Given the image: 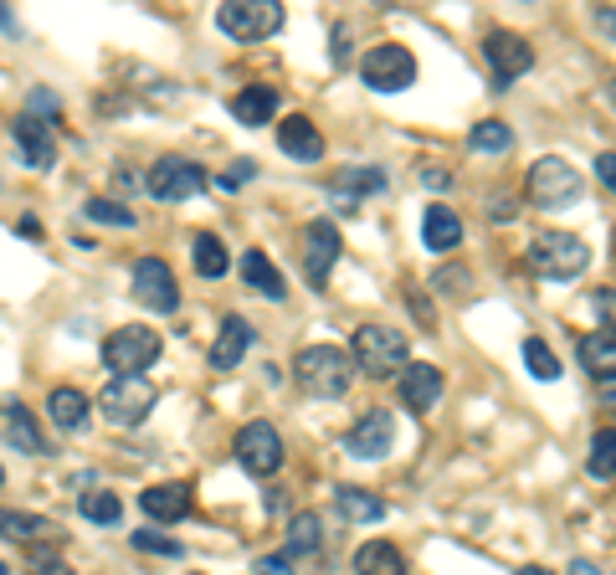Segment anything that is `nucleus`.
Masks as SVG:
<instances>
[{"label": "nucleus", "mask_w": 616, "mask_h": 575, "mask_svg": "<svg viewBox=\"0 0 616 575\" xmlns=\"http://www.w3.org/2000/svg\"><path fill=\"white\" fill-rule=\"evenodd\" d=\"M339 232H334V221H314L309 226V237H303V278L314 288L329 283V272L339 268Z\"/></svg>", "instance_id": "nucleus-14"}, {"label": "nucleus", "mask_w": 616, "mask_h": 575, "mask_svg": "<svg viewBox=\"0 0 616 575\" xmlns=\"http://www.w3.org/2000/svg\"><path fill=\"white\" fill-rule=\"evenodd\" d=\"M467 144H473V150H484V154H503L509 144H514V129H509L503 119H484V124H473Z\"/></svg>", "instance_id": "nucleus-31"}, {"label": "nucleus", "mask_w": 616, "mask_h": 575, "mask_svg": "<svg viewBox=\"0 0 616 575\" xmlns=\"http://www.w3.org/2000/svg\"><path fill=\"white\" fill-rule=\"evenodd\" d=\"M252 175H257V165H252V160H236L232 175H226V169L217 175V190H236V186H247Z\"/></svg>", "instance_id": "nucleus-40"}, {"label": "nucleus", "mask_w": 616, "mask_h": 575, "mask_svg": "<svg viewBox=\"0 0 616 575\" xmlns=\"http://www.w3.org/2000/svg\"><path fill=\"white\" fill-rule=\"evenodd\" d=\"M514 575H550V571H545V565H519Z\"/></svg>", "instance_id": "nucleus-50"}, {"label": "nucleus", "mask_w": 616, "mask_h": 575, "mask_svg": "<svg viewBox=\"0 0 616 575\" xmlns=\"http://www.w3.org/2000/svg\"><path fill=\"white\" fill-rule=\"evenodd\" d=\"M11 134H16V150L21 160L32 169H51V160H57V139H51V129L42 119H32V114H21L16 124H11Z\"/></svg>", "instance_id": "nucleus-17"}, {"label": "nucleus", "mask_w": 616, "mask_h": 575, "mask_svg": "<svg viewBox=\"0 0 616 575\" xmlns=\"http://www.w3.org/2000/svg\"><path fill=\"white\" fill-rule=\"evenodd\" d=\"M530 201L539 206V211L576 206V201H581V169H570L566 160H555V154L534 160V169H530Z\"/></svg>", "instance_id": "nucleus-7"}, {"label": "nucleus", "mask_w": 616, "mask_h": 575, "mask_svg": "<svg viewBox=\"0 0 616 575\" xmlns=\"http://www.w3.org/2000/svg\"><path fill=\"white\" fill-rule=\"evenodd\" d=\"M88 396L78 386H57L47 396V416H51V426H57V432H83L88 426Z\"/></svg>", "instance_id": "nucleus-21"}, {"label": "nucleus", "mask_w": 616, "mask_h": 575, "mask_svg": "<svg viewBox=\"0 0 616 575\" xmlns=\"http://www.w3.org/2000/svg\"><path fill=\"white\" fill-rule=\"evenodd\" d=\"M252 324L242 319V314H232V319L221 324V335H217V344H211V371H236V365H242V355H247L252 350Z\"/></svg>", "instance_id": "nucleus-19"}, {"label": "nucleus", "mask_w": 616, "mask_h": 575, "mask_svg": "<svg viewBox=\"0 0 616 575\" xmlns=\"http://www.w3.org/2000/svg\"><path fill=\"white\" fill-rule=\"evenodd\" d=\"M133 550H150V555H165V560L185 555V544H175L170 535H160V529H139V535H133Z\"/></svg>", "instance_id": "nucleus-38"}, {"label": "nucleus", "mask_w": 616, "mask_h": 575, "mask_svg": "<svg viewBox=\"0 0 616 575\" xmlns=\"http://www.w3.org/2000/svg\"><path fill=\"white\" fill-rule=\"evenodd\" d=\"M591 253H585L581 237H570V232H545V237L530 242V268L539 278H550V283H570V278H581Z\"/></svg>", "instance_id": "nucleus-4"}, {"label": "nucleus", "mask_w": 616, "mask_h": 575, "mask_svg": "<svg viewBox=\"0 0 616 575\" xmlns=\"http://www.w3.org/2000/svg\"><path fill=\"white\" fill-rule=\"evenodd\" d=\"M585 468H591V478H616V426L591 437V462Z\"/></svg>", "instance_id": "nucleus-35"}, {"label": "nucleus", "mask_w": 616, "mask_h": 575, "mask_svg": "<svg viewBox=\"0 0 616 575\" xmlns=\"http://www.w3.org/2000/svg\"><path fill=\"white\" fill-rule=\"evenodd\" d=\"M484 57H488V68H493V87H499V93H509L514 78H524V72L534 68V47L514 32H488Z\"/></svg>", "instance_id": "nucleus-11"}, {"label": "nucleus", "mask_w": 616, "mask_h": 575, "mask_svg": "<svg viewBox=\"0 0 616 575\" xmlns=\"http://www.w3.org/2000/svg\"><path fill=\"white\" fill-rule=\"evenodd\" d=\"M421 186H427V190H448V186H452V175H448L442 165H427V169H421Z\"/></svg>", "instance_id": "nucleus-45"}, {"label": "nucleus", "mask_w": 616, "mask_h": 575, "mask_svg": "<svg viewBox=\"0 0 616 575\" xmlns=\"http://www.w3.org/2000/svg\"><path fill=\"white\" fill-rule=\"evenodd\" d=\"M88 221H108V226H124V232H133L139 226V216H133L129 206H118V201H88Z\"/></svg>", "instance_id": "nucleus-37"}, {"label": "nucleus", "mask_w": 616, "mask_h": 575, "mask_svg": "<svg viewBox=\"0 0 616 575\" xmlns=\"http://www.w3.org/2000/svg\"><path fill=\"white\" fill-rule=\"evenodd\" d=\"M0 432H5V442L21 447V453H47V437L36 432L32 411L16 407V401H5V407H0Z\"/></svg>", "instance_id": "nucleus-23"}, {"label": "nucleus", "mask_w": 616, "mask_h": 575, "mask_svg": "<svg viewBox=\"0 0 616 575\" xmlns=\"http://www.w3.org/2000/svg\"><path fill=\"white\" fill-rule=\"evenodd\" d=\"M293 375H299V386L309 390V396H318V401H334V396H345V390L355 386V360L345 355V350H334V344H309V350H299V360H293Z\"/></svg>", "instance_id": "nucleus-2"}, {"label": "nucleus", "mask_w": 616, "mask_h": 575, "mask_svg": "<svg viewBox=\"0 0 616 575\" xmlns=\"http://www.w3.org/2000/svg\"><path fill=\"white\" fill-rule=\"evenodd\" d=\"M355 371L370 375V380H391L411 365V339L400 329H385V324H360L355 329Z\"/></svg>", "instance_id": "nucleus-1"}, {"label": "nucleus", "mask_w": 616, "mask_h": 575, "mask_svg": "<svg viewBox=\"0 0 616 575\" xmlns=\"http://www.w3.org/2000/svg\"><path fill=\"white\" fill-rule=\"evenodd\" d=\"M190 247H196V272L200 278H226V247H221V237L200 232Z\"/></svg>", "instance_id": "nucleus-32"}, {"label": "nucleus", "mask_w": 616, "mask_h": 575, "mask_svg": "<svg viewBox=\"0 0 616 575\" xmlns=\"http://www.w3.org/2000/svg\"><path fill=\"white\" fill-rule=\"evenodd\" d=\"M334 504H339V514H345L350 525H381V519H385L381 498H375V493H365V489H350V483L334 493Z\"/></svg>", "instance_id": "nucleus-27"}, {"label": "nucleus", "mask_w": 616, "mask_h": 575, "mask_svg": "<svg viewBox=\"0 0 616 575\" xmlns=\"http://www.w3.org/2000/svg\"><path fill=\"white\" fill-rule=\"evenodd\" d=\"M514 211H519V206L509 201V196H493V221H509Z\"/></svg>", "instance_id": "nucleus-46"}, {"label": "nucleus", "mask_w": 616, "mask_h": 575, "mask_svg": "<svg viewBox=\"0 0 616 575\" xmlns=\"http://www.w3.org/2000/svg\"><path fill=\"white\" fill-rule=\"evenodd\" d=\"M26 575H72L67 571V560H62V550L51 540H36L32 550H26Z\"/></svg>", "instance_id": "nucleus-36"}, {"label": "nucleus", "mask_w": 616, "mask_h": 575, "mask_svg": "<svg viewBox=\"0 0 616 575\" xmlns=\"http://www.w3.org/2000/svg\"><path fill=\"white\" fill-rule=\"evenodd\" d=\"M257 575H293V560L288 555H263L257 560Z\"/></svg>", "instance_id": "nucleus-42"}, {"label": "nucleus", "mask_w": 616, "mask_h": 575, "mask_svg": "<svg viewBox=\"0 0 616 575\" xmlns=\"http://www.w3.org/2000/svg\"><path fill=\"white\" fill-rule=\"evenodd\" d=\"M0 483H5V473H0Z\"/></svg>", "instance_id": "nucleus-53"}, {"label": "nucleus", "mask_w": 616, "mask_h": 575, "mask_svg": "<svg viewBox=\"0 0 616 575\" xmlns=\"http://www.w3.org/2000/svg\"><path fill=\"white\" fill-rule=\"evenodd\" d=\"M78 514H83L88 525H118V514H124V498L118 493H108V489H88L83 498H78Z\"/></svg>", "instance_id": "nucleus-30"}, {"label": "nucleus", "mask_w": 616, "mask_h": 575, "mask_svg": "<svg viewBox=\"0 0 616 575\" xmlns=\"http://www.w3.org/2000/svg\"><path fill=\"white\" fill-rule=\"evenodd\" d=\"M160 360V335H154L150 324H124L114 335L103 339V365L114 371V380L124 375H144Z\"/></svg>", "instance_id": "nucleus-3"}, {"label": "nucleus", "mask_w": 616, "mask_h": 575, "mask_svg": "<svg viewBox=\"0 0 616 575\" xmlns=\"http://www.w3.org/2000/svg\"><path fill=\"white\" fill-rule=\"evenodd\" d=\"M242 278H247L252 293H263V298H272V304H283L288 298V283H283V272L267 262V253H242Z\"/></svg>", "instance_id": "nucleus-22"}, {"label": "nucleus", "mask_w": 616, "mask_h": 575, "mask_svg": "<svg viewBox=\"0 0 616 575\" xmlns=\"http://www.w3.org/2000/svg\"><path fill=\"white\" fill-rule=\"evenodd\" d=\"M236 462L247 468L252 478H272L283 468V437L272 422H247L236 432Z\"/></svg>", "instance_id": "nucleus-10"}, {"label": "nucleus", "mask_w": 616, "mask_h": 575, "mask_svg": "<svg viewBox=\"0 0 616 575\" xmlns=\"http://www.w3.org/2000/svg\"><path fill=\"white\" fill-rule=\"evenodd\" d=\"M144 190L154 201H190V196L206 190V169L196 160H185V154H160L154 169L144 175Z\"/></svg>", "instance_id": "nucleus-8"}, {"label": "nucleus", "mask_w": 616, "mask_h": 575, "mask_svg": "<svg viewBox=\"0 0 616 575\" xmlns=\"http://www.w3.org/2000/svg\"><path fill=\"white\" fill-rule=\"evenodd\" d=\"M318 544H324V525H318V514H293L288 519V550L283 555H318Z\"/></svg>", "instance_id": "nucleus-29"}, {"label": "nucleus", "mask_w": 616, "mask_h": 575, "mask_svg": "<svg viewBox=\"0 0 616 575\" xmlns=\"http://www.w3.org/2000/svg\"><path fill=\"white\" fill-rule=\"evenodd\" d=\"M396 380H400V401L411 411H421V416H432V407L442 401V390H448V380H442L437 365H406Z\"/></svg>", "instance_id": "nucleus-15"}, {"label": "nucleus", "mask_w": 616, "mask_h": 575, "mask_svg": "<svg viewBox=\"0 0 616 575\" xmlns=\"http://www.w3.org/2000/svg\"><path fill=\"white\" fill-rule=\"evenodd\" d=\"M133 298L154 314H175L181 308V288H175V272L160 262V257H139L133 262Z\"/></svg>", "instance_id": "nucleus-12"}, {"label": "nucleus", "mask_w": 616, "mask_h": 575, "mask_svg": "<svg viewBox=\"0 0 616 575\" xmlns=\"http://www.w3.org/2000/svg\"><path fill=\"white\" fill-rule=\"evenodd\" d=\"M421 242L432 247V253H452L457 242H463V221L452 206H432L427 216H421Z\"/></svg>", "instance_id": "nucleus-24"}, {"label": "nucleus", "mask_w": 616, "mask_h": 575, "mask_svg": "<svg viewBox=\"0 0 616 575\" xmlns=\"http://www.w3.org/2000/svg\"><path fill=\"white\" fill-rule=\"evenodd\" d=\"M524 365H530L534 380H560V355L545 339H524Z\"/></svg>", "instance_id": "nucleus-33"}, {"label": "nucleus", "mask_w": 616, "mask_h": 575, "mask_svg": "<svg viewBox=\"0 0 616 575\" xmlns=\"http://www.w3.org/2000/svg\"><path fill=\"white\" fill-rule=\"evenodd\" d=\"M596 314L606 319V335L616 339V288H596Z\"/></svg>", "instance_id": "nucleus-41"}, {"label": "nucleus", "mask_w": 616, "mask_h": 575, "mask_svg": "<svg viewBox=\"0 0 616 575\" xmlns=\"http://www.w3.org/2000/svg\"><path fill=\"white\" fill-rule=\"evenodd\" d=\"M103 416L114 426H139L144 416L154 411V386L144 380V375H124V380H108L98 396Z\"/></svg>", "instance_id": "nucleus-9"}, {"label": "nucleus", "mask_w": 616, "mask_h": 575, "mask_svg": "<svg viewBox=\"0 0 616 575\" xmlns=\"http://www.w3.org/2000/svg\"><path fill=\"white\" fill-rule=\"evenodd\" d=\"M36 114H62V103L51 98L47 87H36V93H32V119H36Z\"/></svg>", "instance_id": "nucleus-44"}, {"label": "nucleus", "mask_w": 616, "mask_h": 575, "mask_svg": "<svg viewBox=\"0 0 616 575\" xmlns=\"http://www.w3.org/2000/svg\"><path fill=\"white\" fill-rule=\"evenodd\" d=\"M139 508H144V519L154 525H175L190 514V489L185 483H154V489L139 493Z\"/></svg>", "instance_id": "nucleus-18"}, {"label": "nucleus", "mask_w": 616, "mask_h": 575, "mask_svg": "<svg viewBox=\"0 0 616 575\" xmlns=\"http://www.w3.org/2000/svg\"><path fill=\"white\" fill-rule=\"evenodd\" d=\"M391 447H396V416L391 411H365L345 437V453L360 457V462H381V457H391Z\"/></svg>", "instance_id": "nucleus-13"}, {"label": "nucleus", "mask_w": 616, "mask_h": 575, "mask_svg": "<svg viewBox=\"0 0 616 575\" xmlns=\"http://www.w3.org/2000/svg\"><path fill=\"white\" fill-rule=\"evenodd\" d=\"M360 78L375 93H406V87L417 83V57H411V47H400V42L370 47L365 62H360Z\"/></svg>", "instance_id": "nucleus-6"}, {"label": "nucleus", "mask_w": 616, "mask_h": 575, "mask_svg": "<svg viewBox=\"0 0 616 575\" xmlns=\"http://www.w3.org/2000/svg\"><path fill=\"white\" fill-rule=\"evenodd\" d=\"M355 575H406V555L391 540H365L355 550Z\"/></svg>", "instance_id": "nucleus-25"}, {"label": "nucleus", "mask_w": 616, "mask_h": 575, "mask_svg": "<svg viewBox=\"0 0 616 575\" xmlns=\"http://www.w3.org/2000/svg\"><path fill=\"white\" fill-rule=\"evenodd\" d=\"M0 26H5V32H21L16 21H11V11H5V5H0Z\"/></svg>", "instance_id": "nucleus-49"}, {"label": "nucleus", "mask_w": 616, "mask_h": 575, "mask_svg": "<svg viewBox=\"0 0 616 575\" xmlns=\"http://www.w3.org/2000/svg\"><path fill=\"white\" fill-rule=\"evenodd\" d=\"M0 575H11V571H5V565H0Z\"/></svg>", "instance_id": "nucleus-52"}, {"label": "nucleus", "mask_w": 616, "mask_h": 575, "mask_svg": "<svg viewBox=\"0 0 616 575\" xmlns=\"http://www.w3.org/2000/svg\"><path fill=\"white\" fill-rule=\"evenodd\" d=\"M385 186H391V180H385V169L360 165V169H345V175H334L329 201L339 206V211H355V206H360V196H381Z\"/></svg>", "instance_id": "nucleus-16"}, {"label": "nucleus", "mask_w": 616, "mask_h": 575, "mask_svg": "<svg viewBox=\"0 0 616 575\" xmlns=\"http://www.w3.org/2000/svg\"><path fill=\"white\" fill-rule=\"evenodd\" d=\"M606 98H612V103H616V78H612V83H606Z\"/></svg>", "instance_id": "nucleus-51"}, {"label": "nucleus", "mask_w": 616, "mask_h": 575, "mask_svg": "<svg viewBox=\"0 0 616 575\" xmlns=\"http://www.w3.org/2000/svg\"><path fill=\"white\" fill-rule=\"evenodd\" d=\"M278 150L299 165H318L324 160V134H318L309 119H283L278 124Z\"/></svg>", "instance_id": "nucleus-20"}, {"label": "nucleus", "mask_w": 616, "mask_h": 575, "mask_svg": "<svg viewBox=\"0 0 616 575\" xmlns=\"http://www.w3.org/2000/svg\"><path fill=\"white\" fill-rule=\"evenodd\" d=\"M32 535H51V525L47 519H36V514L0 508V540H32Z\"/></svg>", "instance_id": "nucleus-34"}, {"label": "nucleus", "mask_w": 616, "mask_h": 575, "mask_svg": "<svg viewBox=\"0 0 616 575\" xmlns=\"http://www.w3.org/2000/svg\"><path fill=\"white\" fill-rule=\"evenodd\" d=\"M217 26L232 42H267L283 26V5L278 0H226L217 11Z\"/></svg>", "instance_id": "nucleus-5"}, {"label": "nucleus", "mask_w": 616, "mask_h": 575, "mask_svg": "<svg viewBox=\"0 0 616 575\" xmlns=\"http://www.w3.org/2000/svg\"><path fill=\"white\" fill-rule=\"evenodd\" d=\"M432 288H437V293H448V298H463L467 288H473V272H467V268H442L432 278Z\"/></svg>", "instance_id": "nucleus-39"}, {"label": "nucleus", "mask_w": 616, "mask_h": 575, "mask_svg": "<svg viewBox=\"0 0 616 575\" xmlns=\"http://www.w3.org/2000/svg\"><path fill=\"white\" fill-rule=\"evenodd\" d=\"M566 575H601L596 565H591V560H570V571Z\"/></svg>", "instance_id": "nucleus-48"}, {"label": "nucleus", "mask_w": 616, "mask_h": 575, "mask_svg": "<svg viewBox=\"0 0 616 575\" xmlns=\"http://www.w3.org/2000/svg\"><path fill=\"white\" fill-rule=\"evenodd\" d=\"M345 42H350V36H345V26H334V62H345Z\"/></svg>", "instance_id": "nucleus-47"}, {"label": "nucleus", "mask_w": 616, "mask_h": 575, "mask_svg": "<svg viewBox=\"0 0 616 575\" xmlns=\"http://www.w3.org/2000/svg\"><path fill=\"white\" fill-rule=\"evenodd\" d=\"M596 180L606 190H616V154H596Z\"/></svg>", "instance_id": "nucleus-43"}, {"label": "nucleus", "mask_w": 616, "mask_h": 575, "mask_svg": "<svg viewBox=\"0 0 616 575\" xmlns=\"http://www.w3.org/2000/svg\"><path fill=\"white\" fill-rule=\"evenodd\" d=\"M232 114L242 124H252V129H263L272 114H278V87H267V83H252V87H242L232 98Z\"/></svg>", "instance_id": "nucleus-26"}, {"label": "nucleus", "mask_w": 616, "mask_h": 575, "mask_svg": "<svg viewBox=\"0 0 616 575\" xmlns=\"http://www.w3.org/2000/svg\"><path fill=\"white\" fill-rule=\"evenodd\" d=\"M581 365L596 380H616V339L601 329V335H581Z\"/></svg>", "instance_id": "nucleus-28"}]
</instances>
